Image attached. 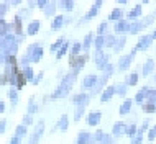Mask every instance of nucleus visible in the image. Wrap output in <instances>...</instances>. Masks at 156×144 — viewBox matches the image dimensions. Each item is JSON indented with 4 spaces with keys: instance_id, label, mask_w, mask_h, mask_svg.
<instances>
[{
    "instance_id": "nucleus-1",
    "label": "nucleus",
    "mask_w": 156,
    "mask_h": 144,
    "mask_svg": "<svg viewBox=\"0 0 156 144\" xmlns=\"http://www.w3.org/2000/svg\"><path fill=\"white\" fill-rule=\"evenodd\" d=\"M25 84V77H23V72H18V88Z\"/></svg>"
},
{
    "instance_id": "nucleus-2",
    "label": "nucleus",
    "mask_w": 156,
    "mask_h": 144,
    "mask_svg": "<svg viewBox=\"0 0 156 144\" xmlns=\"http://www.w3.org/2000/svg\"><path fill=\"white\" fill-rule=\"evenodd\" d=\"M3 129H5V120L0 121V133H3Z\"/></svg>"
},
{
    "instance_id": "nucleus-3",
    "label": "nucleus",
    "mask_w": 156,
    "mask_h": 144,
    "mask_svg": "<svg viewBox=\"0 0 156 144\" xmlns=\"http://www.w3.org/2000/svg\"><path fill=\"white\" fill-rule=\"evenodd\" d=\"M2 108H3V105H2V103H0V110H2Z\"/></svg>"
}]
</instances>
